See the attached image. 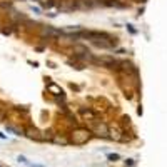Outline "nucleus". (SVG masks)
<instances>
[{
  "instance_id": "nucleus-1",
  "label": "nucleus",
  "mask_w": 167,
  "mask_h": 167,
  "mask_svg": "<svg viewBox=\"0 0 167 167\" xmlns=\"http://www.w3.org/2000/svg\"><path fill=\"white\" fill-rule=\"evenodd\" d=\"M90 139H92V132L89 131V129L77 127V129H74V131H72L69 142H72L74 145H84V144H87Z\"/></svg>"
},
{
  "instance_id": "nucleus-2",
  "label": "nucleus",
  "mask_w": 167,
  "mask_h": 167,
  "mask_svg": "<svg viewBox=\"0 0 167 167\" xmlns=\"http://www.w3.org/2000/svg\"><path fill=\"white\" fill-rule=\"evenodd\" d=\"M94 65H102V67H109L112 70H120V60H117L112 55H100V57H95Z\"/></svg>"
},
{
  "instance_id": "nucleus-3",
  "label": "nucleus",
  "mask_w": 167,
  "mask_h": 167,
  "mask_svg": "<svg viewBox=\"0 0 167 167\" xmlns=\"http://www.w3.org/2000/svg\"><path fill=\"white\" fill-rule=\"evenodd\" d=\"M39 33H40V37H44V39H57V37L62 35L60 30H57L55 27H50V25H42Z\"/></svg>"
},
{
  "instance_id": "nucleus-4",
  "label": "nucleus",
  "mask_w": 167,
  "mask_h": 167,
  "mask_svg": "<svg viewBox=\"0 0 167 167\" xmlns=\"http://www.w3.org/2000/svg\"><path fill=\"white\" fill-rule=\"evenodd\" d=\"M92 131H94L95 135H99V137H109V125H107L106 122L97 120V122L92 125Z\"/></svg>"
},
{
  "instance_id": "nucleus-5",
  "label": "nucleus",
  "mask_w": 167,
  "mask_h": 167,
  "mask_svg": "<svg viewBox=\"0 0 167 167\" xmlns=\"http://www.w3.org/2000/svg\"><path fill=\"white\" fill-rule=\"evenodd\" d=\"M109 137L114 139V140H119V142H125V135H124V131H120L119 127H109Z\"/></svg>"
},
{
  "instance_id": "nucleus-6",
  "label": "nucleus",
  "mask_w": 167,
  "mask_h": 167,
  "mask_svg": "<svg viewBox=\"0 0 167 167\" xmlns=\"http://www.w3.org/2000/svg\"><path fill=\"white\" fill-rule=\"evenodd\" d=\"M120 70L131 74V75H137V72H139L137 67L134 64H131V62H120Z\"/></svg>"
},
{
  "instance_id": "nucleus-7",
  "label": "nucleus",
  "mask_w": 167,
  "mask_h": 167,
  "mask_svg": "<svg viewBox=\"0 0 167 167\" xmlns=\"http://www.w3.org/2000/svg\"><path fill=\"white\" fill-rule=\"evenodd\" d=\"M27 135H29L30 139H33V140H39V142H42V140H45V137L42 135V132H39L37 129H27Z\"/></svg>"
},
{
  "instance_id": "nucleus-8",
  "label": "nucleus",
  "mask_w": 167,
  "mask_h": 167,
  "mask_svg": "<svg viewBox=\"0 0 167 167\" xmlns=\"http://www.w3.org/2000/svg\"><path fill=\"white\" fill-rule=\"evenodd\" d=\"M47 89H49L50 92H54L55 95H64V90H62L60 87H57L55 84H49V87H47Z\"/></svg>"
},
{
  "instance_id": "nucleus-9",
  "label": "nucleus",
  "mask_w": 167,
  "mask_h": 167,
  "mask_svg": "<svg viewBox=\"0 0 167 167\" xmlns=\"http://www.w3.org/2000/svg\"><path fill=\"white\" fill-rule=\"evenodd\" d=\"M80 112H82V115H84V117H89V119L95 120V114L92 112L90 109H84V107H82V109H80Z\"/></svg>"
},
{
  "instance_id": "nucleus-10",
  "label": "nucleus",
  "mask_w": 167,
  "mask_h": 167,
  "mask_svg": "<svg viewBox=\"0 0 167 167\" xmlns=\"http://www.w3.org/2000/svg\"><path fill=\"white\" fill-rule=\"evenodd\" d=\"M7 131H8V132H14L15 135H24V131H20V129L14 127V125H7Z\"/></svg>"
},
{
  "instance_id": "nucleus-11",
  "label": "nucleus",
  "mask_w": 167,
  "mask_h": 167,
  "mask_svg": "<svg viewBox=\"0 0 167 167\" xmlns=\"http://www.w3.org/2000/svg\"><path fill=\"white\" fill-rule=\"evenodd\" d=\"M107 159H109L110 162H115V160L120 159V156H119V154H109V156H107Z\"/></svg>"
},
{
  "instance_id": "nucleus-12",
  "label": "nucleus",
  "mask_w": 167,
  "mask_h": 167,
  "mask_svg": "<svg viewBox=\"0 0 167 167\" xmlns=\"http://www.w3.org/2000/svg\"><path fill=\"white\" fill-rule=\"evenodd\" d=\"M125 165H129V167L135 165V160L134 159H127V160H125Z\"/></svg>"
},
{
  "instance_id": "nucleus-13",
  "label": "nucleus",
  "mask_w": 167,
  "mask_h": 167,
  "mask_svg": "<svg viewBox=\"0 0 167 167\" xmlns=\"http://www.w3.org/2000/svg\"><path fill=\"white\" fill-rule=\"evenodd\" d=\"M4 119H5V114L2 112V110H0V122H2V120H4Z\"/></svg>"
}]
</instances>
